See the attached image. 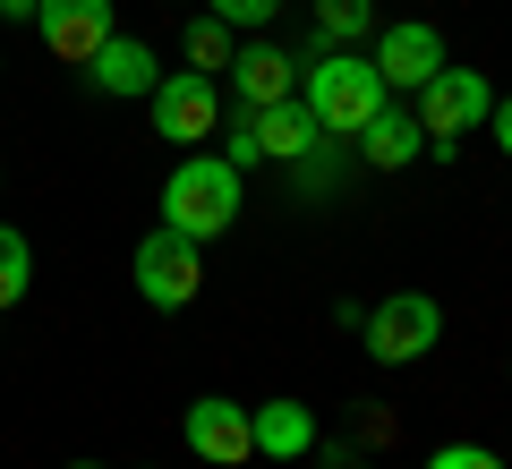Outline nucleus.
<instances>
[{"label": "nucleus", "mask_w": 512, "mask_h": 469, "mask_svg": "<svg viewBox=\"0 0 512 469\" xmlns=\"http://www.w3.org/2000/svg\"><path fill=\"white\" fill-rule=\"evenodd\" d=\"M299 103L316 111V128H325V137H342V145H350L384 103H393V94H384V77H376V60H367V52L316 43V60L299 69Z\"/></svg>", "instance_id": "nucleus-1"}, {"label": "nucleus", "mask_w": 512, "mask_h": 469, "mask_svg": "<svg viewBox=\"0 0 512 469\" xmlns=\"http://www.w3.org/2000/svg\"><path fill=\"white\" fill-rule=\"evenodd\" d=\"M239 205H248V171H231L222 154H180L171 163V180H163V231H180V239H222L239 222Z\"/></svg>", "instance_id": "nucleus-2"}, {"label": "nucleus", "mask_w": 512, "mask_h": 469, "mask_svg": "<svg viewBox=\"0 0 512 469\" xmlns=\"http://www.w3.org/2000/svg\"><path fill=\"white\" fill-rule=\"evenodd\" d=\"M410 111H419L427 145H436V154H453V145L470 137V128H487V111H495V86H487L478 69H453V60H444V69L427 77L419 94H410Z\"/></svg>", "instance_id": "nucleus-3"}, {"label": "nucleus", "mask_w": 512, "mask_h": 469, "mask_svg": "<svg viewBox=\"0 0 512 469\" xmlns=\"http://www.w3.org/2000/svg\"><path fill=\"white\" fill-rule=\"evenodd\" d=\"M436 342H444V307L427 299V290H393V299L367 307V359L376 367H410Z\"/></svg>", "instance_id": "nucleus-4"}, {"label": "nucleus", "mask_w": 512, "mask_h": 469, "mask_svg": "<svg viewBox=\"0 0 512 469\" xmlns=\"http://www.w3.org/2000/svg\"><path fill=\"white\" fill-rule=\"evenodd\" d=\"M128 273H137V299L146 307H188L205 290V248L154 222V231L137 239V256H128Z\"/></svg>", "instance_id": "nucleus-5"}, {"label": "nucleus", "mask_w": 512, "mask_h": 469, "mask_svg": "<svg viewBox=\"0 0 512 469\" xmlns=\"http://www.w3.org/2000/svg\"><path fill=\"white\" fill-rule=\"evenodd\" d=\"M146 103H154V137L180 145V154H197L205 137H222V86H214V77H197V69L154 77Z\"/></svg>", "instance_id": "nucleus-6"}, {"label": "nucleus", "mask_w": 512, "mask_h": 469, "mask_svg": "<svg viewBox=\"0 0 512 469\" xmlns=\"http://www.w3.org/2000/svg\"><path fill=\"white\" fill-rule=\"evenodd\" d=\"M367 60H376L384 94H419L427 77L444 69V35H436L427 18H393V26H376V43H367Z\"/></svg>", "instance_id": "nucleus-7"}, {"label": "nucleus", "mask_w": 512, "mask_h": 469, "mask_svg": "<svg viewBox=\"0 0 512 469\" xmlns=\"http://www.w3.org/2000/svg\"><path fill=\"white\" fill-rule=\"evenodd\" d=\"M35 35L52 43L69 69H86V60L120 35V18H111V0H43V9H35Z\"/></svg>", "instance_id": "nucleus-8"}, {"label": "nucleus", "mask_w": 512, "mask_h": 469, "mask_svg": "<svg viewBox=\"0 0 512 469\" xmlns=\"http://www.w3.org/2000/svg\"><path fill=\"white\" fill-rule=\"evenodd\" d=\"M180 435H188V452H197L205 469H239V461H256V444H248V410H239V401H222V393L188 401Z\"/></svg>", "instance_id": "nucleus-9"}, {"label": "nucleus", "mask_w": 512, "mask_h": 469, "mask_svg": "<svg viewBox=\"0 0 512 469\" xmlns=\"http://www.w3.org/2000/svg\"><path fill=\"white\" fill-rule=\"evenodd\" d=\"M248 444H256V461H308L316 452V410L308 401H256L248 410Z\"/></svg>", "instance_id": "nucleus-10"}, {"label": "nucleus", "mask_w": 512, "mask_h": 469, "mask_svg": "<svg viewBox=\"0 0 512 469\" xmlns=\"http://www.w3.org/2000/svg\"><path fill=\"white\" fill-rule=\"evenodd\" d=\"M222 77H231L239 111H265V103H282V94H299V60H291V52H274V43H239Z\"/></svg>", "instance_id": "nucleus-11"}, {"label": "nucleus", "mask_w": 512, "mask_h": 469, "mask_svg": "<svg viewBox=\"0 0 512 469\" xmlns=\"http://www.w3.org/2000/svg\"><path fill=\"white\" fill-rule=\"evenodd\" d=\"M350 145H359V163H367V171H410V163L427 154V128H419V111H410V103H384Z\"/></svg>", "instance_id": "nucleus-12"}, {"label": "nucleus", "mask_w": 512, "mask_h": 469, "mask_svg": "<svg viewBox=\"0 0 512 469\" xmlns=\"http://www.w3.org/2000/svg\"><path fill=\"white\" fill-rule=\"evenodd\" d=\"M86 86L111 94V103H146V94H154V52L137 35H111L103 52L86 60Z\"/></svg>", "instance_id": "nucleus-13"}, {"label": "nucleus", "mask_w": 512, "mask_h": 469, "mask_svg": "<svg viewBox=\"0 0 512 469\" xmlns=\"http://www.w3.org/2000/svg\"><path fill=\"white\" fill-rule=\"evenodd\" d=\"M256 145H265V163H308L316 145H325V128H316V111L299 94H282V103L256 111Z\"/></svg>", "instance_id": "nucleus-14"}, {"label": "nucleus", "mask_w": 512, "mask_h": 469, "mask_svg": "<svg viewBox=\"0 0 512 469\" xmlns=\"http://www.w3.org/2000/svg\"><path fill=\"white\" fill-rule=\"evenodd\" d=\"M367 35H376V0H316V43L359 52Z\"/></svg>", "instance_id": "nucleus-15"}, {"label": "nucleus", "mask_w": 512, "mask_h": 469, "mask_svg": "<svg viewBox=\"0 0 512 469\" xmlns=\"http://www.w3.org/2000/svg\"><path fill=\"white\" fill-rule=\"evenodd\" d=\"M231 52H239V35L214 18V9H205V18H188V69H197V77L231 69Z\"/></svg>", "instance_id": "nucleus-16"}, {"label": "nucleus", "mask_w": 512, "mask_h": 469, "mask_svg": "<svg viewBox=\"0 0 512 469\" xmlns=\"http://www.w3.org/2000/svg\"><path fill=\"white\" fill-rule=\"evenodd\" d=\"M26 290H35V248H26V231L0 222V307H18Z\"/></svg>", "instance_id": "nucleus-17"}, {"label": "nucleus", "mask_w": 512, "mask_h": 469, "mask_svg": "<svg viewBox=\"0 0 512 469\" xmlns=\"http://www.w3.org/2000/svg\"><path fill=\"white\" fill-rule=\"evenodd\" d=\"M222 163H231V171L265 163V145H256V111H231V128H222Z\"/></svg>", "instance_id": "nucleus-18"}, {"label": "nucleus", "mask_w": 512, "mask_h": 469, "mask_svg": "<svg viewBox=\"0 0 512 469\" xmlns=\"http://www.w3.org/2000/svg\"><path fill=\"white\" fill-rule=\"evenodd\" d=\"M282 0H214V18L231 26V35H256V26H274Z\"/></svg>", "instance_id": "nucleus-19"}, {"label": "nucleus", "mask_w": 512, "mask_h": 469, "mask_svg": "<svg viewBox=\"0 0 512 469\" xmlns=\"http://www.w3.org/2000/svg\"><path fill=\"white\" fill-rule=\"evenodd\" d=\"M427 469H504V461H495L487 444H436V452H427Z\"/></svg>", "instance_id": "nucleus-20"}, {"label": "nucleus", "mask_w": 512, "mask_h": 469, "mask_svg": "<svg viewBox=\"0 0 512 469\" xmlns=\"http://www.w3.org/2000/svg\"><path fill=\"white\" fill-rule=\"evenodd\" d=\"M487 128H495V145L512 154V94H495V111H487Z\"/></svg>", "instance_id": "nucleus-21"}, {"label": "nucleus", "mask_w": 512, "mask_h": 469, "mask_svg": "<svg viewBox=\"0 0 512 469\" xmlns=\"http://www.w3.org/2000/svg\"><path fill=\"white\" fill-rule=\"evenodd\" d=\"M35 9H43V0H0V18H9V26H35Z\"/></svg>", "instance_id": "nucleus-22"}, {"label": "nucleus", "mask_w": 512, "mask_h": 469, "mask_svg": "<svg viewBox=\"0 0 512 469\" xmlns=\"http://www.w3.org/2000/svg\"><path fill=\"white\" fill-rule=\"evenodd\" d=\"M69 469H103V461H69Z\"/></svg>", "instance_id": "nucleus-23"}, {"label": "nucleus", "mask_w": 512, "mask_h": 469, "mask_svg": "<svg viewBox=\"0 0 512 469\" xmlns=\"http://www.w3.org/2000/svg\"><path fill=\"white\" fill-rule=\"evenodd\" d=\"M0 69H9V60H0Z\"/></svg>", "instance_id": "nucleus-24"}, {"label": "nucleus", "mask_w": 512, "mask_h": 469, "mask_svg": "<svg viewBox=\"0 0 512 469\" xmlns=\"http://www.w3.org/2000/svg\"><path fill=\"white\" fill-rule=\"evenodd\" d=\"M0 180H9V171H0Z\"/></svg>", "instance_id": "nucleus-25"}, {"label": "nucleus", "mask_w": 512, "mask_h": 469, "mask_svg": "<svg viewBox=\"0 0 512 469\" xmlns=\"http://www.w3.org/2000/svg\"><path fill=\"white\" fill-rule=\"evenodd\" d=\"M146 469H154V461H146Z\"/></svg>", "instance_id": "nucleus-26"}]
</instances>
